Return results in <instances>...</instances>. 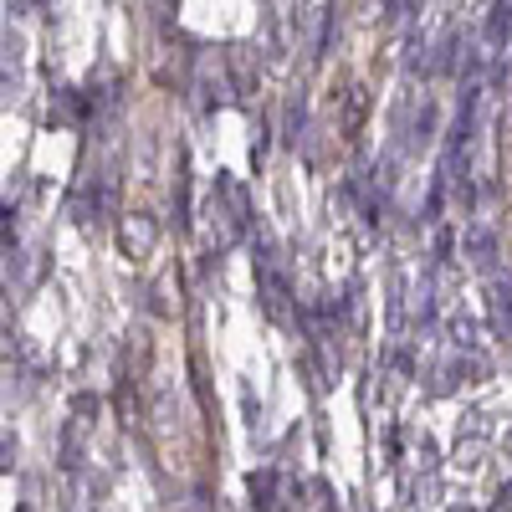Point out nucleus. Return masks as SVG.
Masks as SVG:
<instances>
[{"label":"nucleus","instance_id":"nucleus-1","mask_svg":"<svg viewBox=\"0 0 512 512\" xmlns=\"http://www.w3.org/2000/svg\"><path fill=\"white\" fill-rule=\"evenodd\" d=\"M159 246V221L149 216V210H128V216H118V251L128 256V262H149Z\"/></svg>","mask_w":512,"mask_h":512},{"label":"nucleus","instance_id":"nucleus-2","mask_svg":"<svg viewBox=\"0 0 512 512\" xmlns=\"http://www.w3.org/2000/svg\"><path fill=\"white\" fill-rule=\"evenodd\" d=\"M364 118H369V88L364 82H354V88L344 93V139H359V128H364Z\"/></svg>","mask_w":512,"mask_h":512},{"label":"nucleus","instance_id":"nucleus-3","mask_svg":"<svg viewBox=\"0 0 512 512\" xmlns=\"http://www.w3.org/2000/svg\"><path fill=\"white\" fill-rule=\"evenodd\" d=\"M482 374H487V359H482L477 349H461V354L451 359V369H446L451 384H482Z\"/></svg>","mask_w":512,"mask_h":512},{"label":"nucleus","instance_id":"nucleus-4","mask_svg":"<svg viewBox=\"0 0 512 512\" xmlns=\"http://www.w3.org/2000/svg\"><path fill=\"white\" fill-rule=\"evenodd\" d=\"M487 303H492V328L502 338H512V282H492Z\"/></svg>","mask_w":512,"mask_h":512},{"label":"nucleus","instance_id":"nucleus-5","mask_svg":"<svg viewBox=\"0 0 512 512\" xmlns=\"http://www.w3.org/2000/svg\"><path fill=\"white\" fill-rule=\"evenodd\" d=\"M466 256H472L477 267H487L492 256H497V236H492V231H482V226H477V231H466Z\"/></svg>","mask_w":512,"mask_h":512},{"label":"nucleus","instance_id":"nucleus-6","mask_svg":"<svg viewBox=\"0 0 512 512\" xmlns=\"http://www.w3.org/2000/svg\"><path fill=\"white\" fill-rule=\"evenodd\" d=\"M262 303H267V313H282V303H287V282L272 267H262Z\"/></svg>","mask_w":512,"mask_h":512},{"label":"nucleus","instance_id":"nucleus-7","mask_svg":"<svg viewBox=\"0 0 512 512\" xmlns=\"http://www.w3.org/2000/svg\"><path fill=\"white\" fill-rule=\"evenodd\" d=\"M251 497H262V507H267V497H272V472H262V477H251Z\"/></svg>","mask_w":512,"mask_h":512},{"label":"nucleus","instance_id":"nucleus-8","mask_svg":"<svg viewBox=\"0 0 512 512\" xmlns=\"http://www.w3.org/2000/svg\"><path fill=\"white\" fill-rule=\"evenodd\" d=\"M451 512H466V507H451Z\"/></svg>","mask_w":512,"mask_h":512},{"label":"nucleus","instance_id":"nucleus-9","mask_svg":"<svg viewBox=\"0 0 512 512\" xmlns=\"http://www.w3.org/2000/svg\"><path fill=\"white\" fill-rule=\"evenodd\" d=\"M507 446H512V436H507Z\"/></svg>","mask_w":512,"mask_h":512}]
</instances>
